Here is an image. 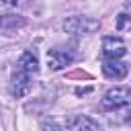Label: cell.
<instances>
[{
  "label": "cell",
  "instance_id": "obj_1",
  "mask_svg": "<svg viewBox=\"0 0 131 131\" xmlns=\"http://www.w3.org/2000/svg\"><path fill=\"white\" fill-rule=\"evenodd\" d=\"M61 27L70 35H92V33L98 31L100 23L96 18H90V16H84V14H72L63 20Z\"/></svg>",
  "mask_w": 131,
  "mask_h": 131
},
{
  "label": "cell",
  "instance_id": "obj_2",
  "mask_svg": "<svg viewBox=\"0 0 131 131\" xmlns=\"http://www.w3.org/2000/svg\"><path fill=\"white\" fill-rule=\"evenodd\" d=\"M129 102H131L129 86H115L104 92V96L100 100V108L102 111H119V108L129 106Z\"/></svg>",
  "mask_w": 131,
  "mask_h": 131
},
{
  "label": "cell",
  "instance_id": "obj_3",
  "mask_svg": "<svg viewBox=\"0 0 131 131\" xmlns=\"http://www.w3.org/2000/svg\"><path fill=\"white\" fill-rule=\"evenodd\" d=\"M31 86H33V74H29V72L16 68V70L12 72V76H10V84H8L10 94H12L14 98H23L25 94H29Z\"/></svg>",
  "mask_w": 131,
  "mask_h": 131
},
{
  "label": "cell",
  "instance_id": "obj_4",
  "mask_svg": "<svg viewBox=\"0 0 131 131\" xmlns=\"http://www.w3.org/2000/svg\"><path fill=\"white\" fill-rule=\"evenodd\" d=\"M45 59H47V68H49L51 72H59V70H63L66 66H70V63L74 61V55H72L68 49L51 47V49H47Z\"/></svg>",
  "mask_w": 131,
  "mask_h": 131
},
{
  "label": "cell",
  "instance_id": "obj_5",
  "mask_svg": "<svg viewBox=\"0 0 131 131\" xmlns=\"http://www.w3.org/2000/svg\"><path fill=\"white\" fill-rule=\"evenodd\" d=\"M102 55L106 59H121L127 55V43L117 35H108L102 39Z\"/></svg>",
  "mask_w": 131,
  "mask_h": 131
},
{
  "label": "cell",
  "instance_id": "obj_6",
  "mask_svg": "<svg viewBox=\"0 0 131 131\" xmlns=\"http://www.w3.org/2000/svg\"><path fill=\"white\" fill-rule=\"evenodd\" d=\"M63 127L66 129H72V131H98L100 129L98 121H94L88 115H72V117L66 119Z\"/></svg>",
  "mask_w": 131,
  "mask_h": 131
},
{
  "label": "cell",
  "instance_id": "obj_7",
  "mask_svg": "<svg viewBox=\"0 0 131 131\" xmlns=\"http://www.w3.org/2000/svg\"><path fill=\"white\" fill-rule=\"evenodd\" d=\"M127 72H129L127 63L121 61V59H104V61H102V74H104L106 78L123 80V78L127 76Z\"/></svg>",
  "mask_w": 131,
  "mask_h": 131
},
{
  "label": "cell",
  "instance_id": "obj_8",
  "mask_svg": "<svg viewBox=\"0 0 131 131\" xmlns=\"http://www.w3.org/2000/svg\"><path fill=\"white\" fill-rule=\"evenodd\" d=\"M16 68L18 70H25V72H29V74H37L39 72V59H37V55L33 53V51H23L20 53V57H18V61H16Z\"/></svg>",
  "mask_w": 131,
  "mask_h": 131
},
{
  "label": "cell",
  "instance_id": "obj_9",
  "mask_svg": "<svg viewBox=\"0 0 131 131\" xmlns=\"http://www.w3.org/2000/svg\"><path fill=\"white\" fill-rule=\"evenodd\" d=\"M23 25H25L23 16H16V14H4V16H0V29H16V27H23Z\"/></svg>",
  "mask_w": 131,
  "mask_h": 131
},
{
  "label": "cell",
  "instance_id": "obj_10",
  "mask_svg": "<svg viewBox=\"0 0 131 131\" xmlns=\"http://www.w3.org/2000/svg\"><path fill=\"white\" fill-rule=\"evenodd\" d=\"M23 4V0H0V6L4 8H18Z\"/></svg>",
  "mask_w": 131,
  "mask_h": 131
},
{
  "label": "cell",
  "instance_id": "obj_11",
  "mask_svg": "<svg viewBox=\"0 0 131 131\" xmlns=\"http://www.w3.org/2000/svg\"><path fill=\"white\" fill-rule=\"evenodd\" d=\"M127 18H129L127 12H121V14H119V18H117V29H119V31H123V29L127 27Z\"/></svg>",
  "mask_w": 131,
  "mask_h": 131
}]
</instances>
